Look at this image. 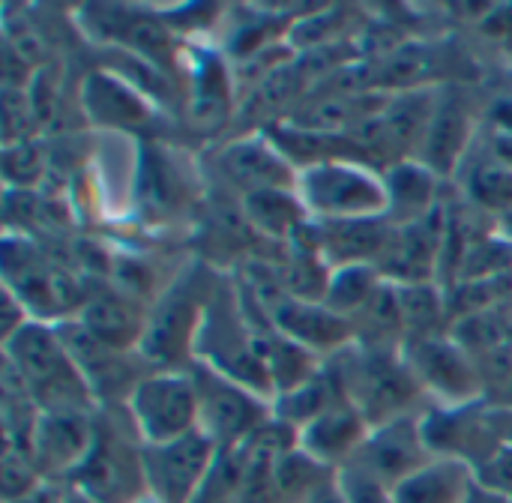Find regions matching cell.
I'll return each mask as SVG.
<instances>
[{
  "instance_id": "obj_1",
  "label": "cell",
  "mask_w": 512,
  "mask_h": 503,
  "mask_svg": "<svg viewBox=\"0 0 512 503\" xmlns=\"http://www.w3.org/2000/svg\"><path fill=\"white\" fill-rule=\"evenodd\" d=\"M132 417L147 444H168L195 432L198 393L195 381L183 375L147 378L132 393Z\"/></svg>"
},
{
  "instance_id": "obj_2",
  "label": "cell",
  "mask_w": 512,
  "mask_h": 503,
  "mask_svg": "<svg viewBox=\"0 0 512 503\" xmlns=\"http://www.w3.org/2000/svg\"><path fill=\"white\" fill-rule=\"evenodd\" d=\"M213 441L204 432H189L168 444H147L141 450V468L162 503L195 501V492L210 474Z\"/></svg>"
},
{
  "instance_id": "obj_3",
  "label": "cell",
  "mask_w": 512,
  "mask_h": 503,
  "mask_svg": "<svg viewBox=\"0 0 512 503\" xmlns=\"http://www.w3.org/2000/svg\"><path fill=\"white\" fill-rule=\"evenodd\" d=\"M12 357L21 369V378L33 387V393H45L48 405H63L60 396H66V402L72 405V393L84 396V381L75 375V360L69 357V351L45 330L36 327H21L18 336L9 342Z\"/></svg>"
},
{
  "instance_id": "obj_4",
  "label": "cell",
  "mask_w": 512,
  "mask_h": 503,
  "mask_svg": "<svg viewBox=\"0 0 512 503\" xmlns=\"http://www.w3.org/2000/svg\"><path fill=\"white\" fill-rule=\"evenodd\" d=\"M195 393H198V420L207 426L201 432L213 444L216 441L231 444L243 438L261 417L258 405L240 390V384L219 375L216 369L195 372Z\"/></svg>"
},
{
  "instance_id": "obj_5",
  "label": "cell",
  "mask_w": 512,
  "mask_h": 503,
  "mask_svg": "<svg viewBox=\"0 0 512 503\" xmlns=\"http://www.w3.org/2000/svg\"><path fill=\"white\" fill-rule=\"evenodd\" d=\"M309 207H318L327 216H369L372 210L387 204V192H381L363 171L348 168H318L306 183Z\"/></svg>"
},
{
  "instance_id": "obj_6",
  "label": "cell",
  "mask_w": 512,
  "mask_h": 503,
  "mask_svg": "<svg viewBox=\"0 0 512 503\" xmlns=\"http://www.w3.org/2000/svg\"><path fill=\"white\" fill-rule=\"evenodd\" d=\"M465 474L459 465L417 468L393 489V503H465Z\"/></svg>"
},
{
  "instance_id": "obj_7",
  "label": "cell",
  "mask_w": 512,
  "mask_h": 503,
  "mask_svg": "<svg viewBox=\"0 0 512 503\" xmlns=\"http://www.w3.org/2000/svg\"><path fill=\"white\" fill-rule=\"evenodd\" d=\"M411 429V426H408ZM405 423L402 426H387L381 429L372 444H369V462H372V474L375 477H396L399 483L414 474L417 468L411 465V453L417 450V435L408 432Z\"/></svg>"
},
{
  "instance_id": "obj_8",
  "label": "cell",
  "mask_w": 512,
  "mask_h": 503,
  "mask_svg": "<svg viewBox=\"0 0 512 503\" xmlns=\"http://www.w3.org/2000/svg\"><path fill=\"white\" fill-rule=\"evenodd\" d=\"M360 435H363L360 417H354L345 408L324 411L309 423V450L315 456H342L357 444Z\"/></svg>"
},
{
  "instance_id": "obj_9",
  "label": "cell",
  "mask_w": 512,
  "mask_h": 503,
  "mask_svg": "<svg viewBox=\"0 0 512 503\" xmlns=\"http://www.w3.org/2000/svg\"><path fill=\"white\" fill-rule=\"evenodd\" d=\"M126 471H129V459L126 456L117 459V444H93L90 456L81 465L84 486L99 498L108 495L126 498V486H129V480L123 477Z\"/></svg>"
},
{
  "instance_id": "obj_10",
  "label": "cell",
  "mask_w": 512,
  "mask_h": 503,
  "mask_svg": "<svg viewBox=\"0 0 512 503\" xmlns=\"http://www.w3.org/2000/svg\"><path fill=\"white\" fill-rule=\"evenodd\" d=\"M348 503H387V498H384V489L372 477H360L354 489L348 492Z\"/></svg>"
}]
</instances>
